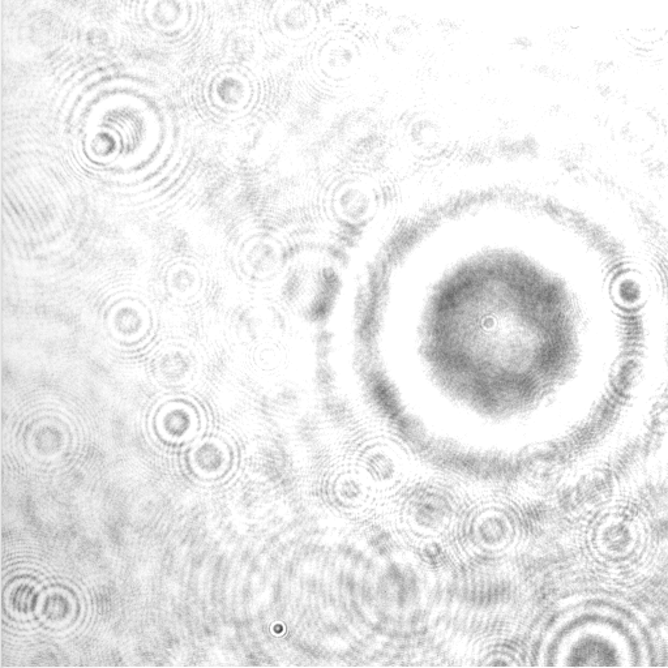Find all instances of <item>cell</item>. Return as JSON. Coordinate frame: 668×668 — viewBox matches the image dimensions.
Listing matches in <instances>:
<instances>
[{
	"mask_svg": "<svg viewBox=\"0 0 668 668\" xmlns=\"http://www.w3.org/2000/svg\"><path fill=\"white\" fill-rule=\"evenodd\" d=\"M319 68L332 84H345L362 70L361 47L348 37L325 38L319 51Z\"/></svg>",
	"mask_w": 668,
	"mask_h": 668,
	"instance_id": "1",
	"label": "cell"
}]
</instances>
